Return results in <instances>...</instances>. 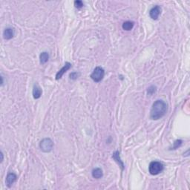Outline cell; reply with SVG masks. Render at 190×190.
I'll use <instances>...</instances> for the list:
<instances>
[{"label":"cell","instance_id":"cell-1","mask_svg":"<svg viewBox=\"0 0 190 190\" xmlns=\"http://www.w3.org/2000/svg\"><path fill=\"white\" fill-rule=\"evenodd\" d=\"M168 106L161 100H156L153 103L150 111V117L154 121H157L162 118L167 112Z\"/></svg>","mask_w":190,"mask_h":190},{"label":"cell","instance_id":"cell-2","mask_svg":"<svg viewBox=\"0 0 190 190\" xmlns=\"http://www.w3.org/2000/svg\"><path fill=\"white\" fill-rule=\"evenodd\" d=\"M163 169H164V166L160 162L152 161L149 164V172L152 175H157L163 172Z\"/></svg>","mask_w":190,"mask_h":190},{"label":"cell","instance_id":"cell-3","mask_svg":"<svg viewBox=\"0 0 190 190\" xmlns=\"http://www.w3.org/2000/svg\"><path fill=\"white\" fill-rule=\"evenodd\" d=\"M105 76V71L103 68L100 66H97L94 69L93 72L91 74V78L93 79L94 82H99L103 79Z\"/></svg>","mask_w":190,"mask_h":190},{"label":"cell","instance_id":"cell-4","mask_svg":"<svg viewBox=\"0 0 190 190\" xmlns=\"http://www.w3.org/2000/svg\"><path fill=\"white\" fill-rule=\"evenodd\" d=\"M54 147V142L50 138H44L40 143V148L43 152H50Z\"/></svg>","mask_w":190,"mask_h":190},{"label":"cell","instance_id":"cell-5","mask_svg":"<svg viewBox=\"0 0 190 190\" xmlns=\"http://www.w3.org/2000/svg\"><path fill=\"white\" fill-rule=\"evenodd\" d=\"M161 13V8L159 5L153 7L149 11V16L154 20H157Z\"/></svg>","mask_w":190,"mask_h":190},{"label":"cell","instance_id":"cell-6","mask_svg":"<svg viewBox=\"0 0 190 190\" xmlns=\"http://www.w3.org/2000/svg\"><path fill=\"white\" fill-rule=\"evenodd\" d=\"M71 68V64L70 63V62H65V65H64V66L62 67V68L58 71V72H57V74H56V79L58 80V79H61L62 77L63 76L64 74H65L67 71H68Z\"/></svg>","mask_w":190,"mask_h":190},{"label":"cell","instance_id":"cell-7","mask_svg":"<svg viewBox=\"0 0 190 190\" xmlns=\"http://www.w3.org/2000/svg\"><path fill=\"white\" fill-rule=\"evenodd\" d=\"M16 179H17V176L16 174L13 172H11L8 174L6 177V185L8 187H11L12 185L16 182Z\"/></svg>","mask_w":190,"mask_h":190},{"label":"cell","instance_id":"cell-8","mask_svg":"<svg viewBox=\"0 0 190 190\" xmlns=\"http://www.w3.org/2000/svg\"><path fill=\"white\" fill-rule=\"evenodd\" d=\"M43 91L37 84H35L33 87V97L34 99H39L42 96Z\"/></svg>","mask_w":190,"mask_h":190},{"label":"cell","instance_id":"cell-9","mask_svg":"<svg viewBox=\"0 0 190 190\" xmlns=\"http://www.w3.org/2000/svg\"><path fill=\"white\" fill-rule=\"evenodd\" d=\"M13 35H14V30L11 28H7L3 32L4 38L5 40H11L13 37Z\"/></svg>","mask_w":190,"mask_h":190},{"label":"cell","instance_id":"cell-10","mask_svg":"<svg viewBox=\"0 0 190 190\" xmlns=\"http://www.w3.org/2000/svg\"><path fill=\"white\" fill-rule=\"evenodd\" d=\"M103 173L101 169L95 168L92 171V176H93V177L95 178V179H100V178H101L103 177Z\"/></svg>","mask_w":190,"mask_h":190},{"label":"cell","instance_id":"cell-11","mask_svg":"<svg viewBox=\"0 0 190 190\" xmlns=\"http://www.w3.org/2000/svg\"><path fill=\"white\" fill-rule=\"evenodd\" d=\"M112 157H113V158H114V160H115L118 163L119 166H121V168H122V169H123L124 165H123V161L121 160V157H120V152H119L118 151H116V152L113 154Z\"/></svg>","mask_w":190,"mask_h":190},{"label":"cell","instance_id":"cell-12","mask_svg":"<svg viewBox=\"0 0 190 190\" xmlns=\"http://www.w3.org/2000/svg\"><path fill=\"white\" fill-rule=\"evenodd\" d=\"M40 63L45 64L49 60V54L48 52H43L40 54Z\"/></svg>","mask_w":190,"mask_h":190},{"label":"cell","instance_id":"cell-13","mask_svg":"<svg viewBox=\"0 0 190 190\" xmlns=\"http://www.w3.org/2000/svg\"><path fill=\"white\" fill-rule=\"evenodd\" d=\"M123 29L125 30H131L134 27V22L131 21H126L123 24Z\"/></svg>","mask_w":190,"mask_h":190},{"label":"cell","instance_id":"cell-14","mask_svg":"<svg viewBox=\"0 0 190 190\" xmlns=\"http://www.w3.org/2000/svg\"><path fill=\"white\" fill-rule=\"evenodd\" d=\"M83 2L80 0H77V1H75L74 2V6L76 8H81L83 7Z\"/></svg>","mask_w":190,"mask_h":190},{"label":"cell","instance_id":"cell-15","mask_svg":"<svg viewBox=\"0 0 190 190\" xmlns=\"http://www.w3.org/2000/svg\"><path fill=\"white\" fill-rule=\"evenodd\" d=\"M156 91V87L155 86H150V87L148 89V94H154L155 92Z\"/></svg>","mask_w":190,"mask_h":190},{"label":"cell","instance_id":"cell-16","mask_svg":"<svg viewBox=\"0 0 190 190\" xmlns=\"http://www.w3.org/2000/svg\"><path fill=\"white\" fill-rule=\"evenodd\" d=\"M182 144V140H176L175 142H174V147H173V149H177V147H179Z\"/></svg>","mask_w":190,"mask_h":190},{"label":"cell","instance_id":"cell-17","mask_svg":"<svg viewBox=\"0 0 190 190\" xmlns=\"http://www.w3.org/2000/svg\"><path fill=\"white\" fill-rule=\"evenodd\" d=\"M79 76V74H77V72H73V73L70 74V79H76Z\"/></svg>","mask_w":190,"mask_h":190}]
</instances>
